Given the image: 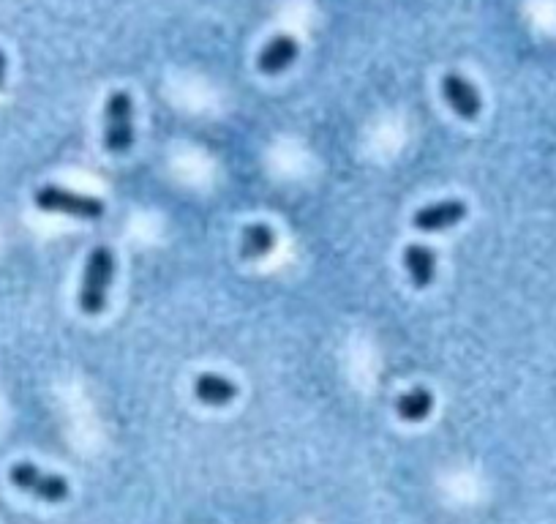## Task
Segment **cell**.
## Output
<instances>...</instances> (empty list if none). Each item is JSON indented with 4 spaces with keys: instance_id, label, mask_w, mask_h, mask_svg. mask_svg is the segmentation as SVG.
Listing matches in <instances>:
<instances>
[{
    "instance_id": "3957f363",
    "label": "cell",
    "mask_w": 556,
    "mask_h": 524,
    "mask_svg": "<svg viewBox=\"0 0 556 524\" xmlns=\"http://www.w3.org/2000/svg\"><path fill=\"white\" fill-rule=\"evenodd\" d=\"M33 202L39 205L41 211L47 213H63V216H74V219H99L104 213V202L99 197L90 194H77L60 186H41L39 192L33 194Z\"/></svg>"
},
{
    "instance_id": "277c9868",
    "label": "cell",
    "mask_w": 556,
    "mask_h": 524,
    "mask_svg": "<svg viewBox=\"0 0 556 524\" xmlns=\"http://www.w3.org/2000/svg\"><path fill=\"white\" fill-rule=\"evenodd\" d=\"M11 484L22 489V492L33 494V497H39L44 503H63L66 497H69V481L63 478V475H55V473H44L39 470L36 464L30 462H17L11 467Z\"/></svg>"
},
{
    "instance_id": "7a4b0ae2",
    "label": "cell",
    "mask_w": 556,
    "mask_h": 524,
    "mask_svg": "<svg viewBox=\"0 0 556 524\" xmlns=\"http://www.w3.org/2000/svg\"><path fill=\"white\" fill-rule=\"evenodd\" d=\"M134 145V101L126 91H115L104 110V148L115 156Z\"/></svg>"
},
{
    "instance_id": "7c38bea8",
    "label": "cell",
    "mask_w": 556,
    "mask_h": 524,
    "mask_svg": "<svg viewBox=\"0 0 556 524\" xmlns=\"http://www.w3.org/2000/svg\"><path fill=\"white\" fill-rule=\"evenodd\" d=\"M3 82H6V55L0 52V88H3Z\"/></svg>"
},
{
    "instance_id": "8992f818",
    "label": "cell",
    "mask_w": 556,
    "mask_h": 524,
    "mask_svg": "<svg viewBox=\"0 0 556 524\" xmlns=\"http://www.w3.org/2000/svg\"><path fill=\"white\" fill-rule=\"evenodd\" d=\"M467 216V202L461 200H442L434 205H426L415 213V227L423 232H439L453 227Z\"/></svg>"
},
{
    "instance_id": "ba28073f",
    "label": "cell",
    "mask_w": 556,
    "mask_h": 524,
    "mask_svg": "<svg viewBox=\"0 0 556 524\" xmlns=\"http://www.w3.org/2000/svg\"><path fill=\"white\" fill-rule=\"evenodd\" d=\"M194 396L208 407H227L235 396H238V385L227 380L224 374L202 372L194 380Z\"/></svg>"
},
{
    "instance_id": "5b68a950",
    "label": "cell",
    "mask_w": 556,
    "mask_h": 524,
    "mask_svg": "<svg viewBox=\"0 0 556 524\" xmlns=\"http://www.w3.org/2000/svg\"><path fill=\"white\" fill-rule=\"evenodd\" d=\"M442 96L450 104V110L456 112L458 118H464V121H475L480 110H483V101H480L477 88L467 77H461V74H445Z\"/></svg>"
},
{
    "instance_id": "9c48e42d",
    "label": "cell",
    "mask_w": 556,
    "mask_h": 524,
    "mask_svg": "<svg viewBox=\"0 0 556 524\" xmlns=\"http://www.w3.org/2000/svg\"><path fill=\"white\" fill-rule=\"evenodd\" d=\"M404 265H407L409 279L415 287H428L437 279V254L431 252L423 243H409L404 249Z\"/></svg>"
},
{
    "instance_id": "30bf717a",
    "label": "cell",
    "mask_w": 556,
    "mask_h": 524,
    "mask_svg": "<svg viewBox=\"0 0 556 524\" xmlns=\"http://www.w3.org/2000/svg\"><path fill=\"white\" fill-rule=\"evenodd\" d=\"M273 246H276V232L270 224H249L240 235V257L243 260H262L273 252Z\"/></svg>"
},
{
    "instance_id": "6da1fadb",
    "label": "cell",
    "mask_w": 556,
    "mask_h": 524,
    "mask_svg": "<svg viewBox=\"0 0 556 524\" xmlns=\"http://www.w3.org/2000/svg\"><path fill=\"white\" fill-rule=\"evenodd\" d=\"M112 279H115V254L107 246H99L88 257L85 276L80 284V309L90 317H96L107 309V295H110Z\"/></svg>"
},
{
    "instance_id": "8fae6325",
    "label": "cell",
    "mask_w": 556,
    "mask_h": 524,
    "mask_svg": "<svg viewBox=\"0 0 556 524\" xmlns=\"http://www.w3.org/2000/svg\"><path fill=\"white\" fill-rule=\"evenodd\" d=\"M396 410L401 421L420 424V421H426L428 415H431V410H434V396H431L426 388H412V391L398 396Z\"/></svg>"
},
{
    "instance_id": "52a82bcc",
    "label": "cell",
    "mask_w": 556,
    "mask_h": 524,
    "mask_svg": "<svg viewBox=\"0 0 556 524\" xmlns=\"http://www.w3.org/2000/svg\"><path fill=\"white\" fill-rule=\"evenodd\" d=\"M298 41L292 39V36H287V33H278V36H273V39L262 47V52H259L257 58V66L262 74H268V77H273V74H281V71H287L292 63H295V58H298Z\"/></svg>"
}]
</instances>
